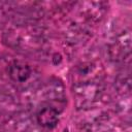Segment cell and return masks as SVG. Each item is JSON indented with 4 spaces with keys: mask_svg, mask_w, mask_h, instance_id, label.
Listing matches in <instances>:
<instances>
[{
    "mask_svg": "<svg viewBox=\"0 0 132 132\" xmlns=\"http://www.w3.org/2000/svg\"><path fill=\"white\" fill-rule=\"evenodd\" d=\"M57 120H58L57 113L53 109H50V108L42 109L38 114V121L43 126H47V127L54 126L56 124Z\"/></svg>",
    "mask_w": 132,
    "mask_h": 132,
    "instance_id": "6da1fadb",
    "label": "cell"
}]
</instances>
